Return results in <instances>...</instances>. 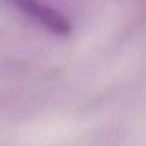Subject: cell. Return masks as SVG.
<instances>
[{
    "instance_id": "obj_1",
    "label": "cell",
    "mask_w": 146,
    "mask_h": 146,
    "mask_svg": "<svg viewBox=\"0 0 146 146\" xmlns=\"http://www.w3.org/2000/svg\"><path fill=\"white\" fill-rule=\"evenodd\" d=\"M5 2L56 36H67L72 33L73 27L69 17L42 0H5Z\"/></svg>"
}]
</instances>
